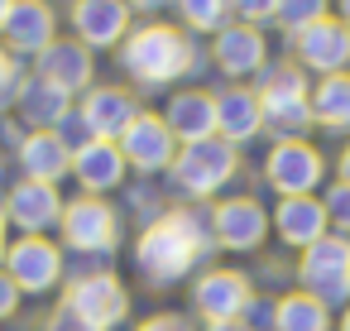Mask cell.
<instances>
[{"label":"cell","instance_id":"cell-3","mask_svg":"<svg viewBox=\"0 0 350 331\" xmlns=\"http://www.w3.org/2000/svg\"><path fill=\"white\" fill-rule=\"evenodd\" d=\"M259 106L264 125L278 130L283 140H297V130L312 125V96H307V72L297 63H278L259 82Z\"/></svg>","mask_w":350,"mask_h":331},{"label":"cell","instance_id":"cell-18","mask_svg":"<svg viewBox=\"0 0 350 331\" xmlns=\"http://www.w3.org/2000/svg\"><path fill=\"white\" fill-rule=\"evenodd\" d=\"M264 58H269V39L254 25H226L211 44V63L226 77H250V72L264 68Z\"/></svg>","mask_w":350,"mask_h":331},{"label":"cell","instance_id":"cell-36","mask_svg":"<svg viewBox=\"0 0 350 331\" xmlns=\"http://www.w3.org/2000/svg\"><path fill=\"white\" fill-rule=\"evenodd\" d=\"M130 10H139V15H159L163 5H173V0H125Z\"/></svg>","mask_w":350,"mask_h":331},{"label":"cell","instance_id":"cell-17","mask_svg":"<svg viewBox=\"0 0 350 331\" xmlns=\"http://www.w3.org/2000/svg\"><path fill=\"white\" fill-rule=\"evenodd\" d=\"M39 77L53 82L58 92H92V77H96V63H92V49L77 44V39H53L44 53H39Z\"/></svg>","mask_w":350,"mask_h":331},{"label":"cell","instance_id":"cell-39","mask_svg":"<svg viewBox=\"0 0 350 331\" xmlns=\"http://www.w3.org/2000/svg\"><path fill=\"white\" fill-rule=\"evenodd\" d=\"M10 10H15V0H0V34H5V20H10Z\"/></svg>","mask_w":350,"mask_h":331},{"label":"cell","instance_id":"cell-41","mask_svg":"<svg viewBox=\"0 0 350 331\" xmlns=\"http://www.w3.org/2000/svg\"><path fill=\"white\" fill-rule=\"evenodd\" d=\"M340 331H350V307H345V317H340Z\"/></svg>","mask_w":350,"mask_h":331},{"label":"cell","instance_id":"cell-21","mask_svg":"<svg viewBox=\"0 0 350 331\" xmlns=\"http://www.w3.org/2000/svg\"><path fill=\"white\" fill-rule=\"evenodd\" d=\"M125 154H120V144H111V140H87L77 154H72V173H77V183L87 187V197H101V192H111V187H120L125 183Z\"/></svg>","mask_w":350,"mask_h":331},{"label":"cell","instance_id":"cell-28","mask_svg":"<svg viewBox=\"0 0 350 331\" xmlns=\"http://www.w3.org/2000/svg\"><path fill=\"white\" fill-rule=\"evenodd\" d=\"M178 15H183V29L192 34H221L230 25V0H173Z\"/></svg>","mask_w":350,"mask_h":331},{"label":"cell","instance_id":"cell-12","mask_svg":"<svg viewBox=\"0 0 350 331\" xmlns=\"http://www.w3.org/2000/svg\"><path fill=\"white\" fill-rule=\"evenodd\" d=\"M120 154H125V163H135L139 173H159V168H173L178 140H173V130L163 125V116L139 111L135 125L120 135Z\"/></svg>","mask_w":350,"mask_h":331},{"label":"cell","instance_id":"cell-31","mask_svg":"<svg viewBox=\"0 0 350 331\" xmlns=\"http://www.w3.org/2000/svg\"><path fill=\"white\" fill-rule=\"evenodd\" d=\"M230 15H240V25H269L278 15V0H230Z\"/></svg>","mask_w":350,"mask_h":331},{"label":"cell","instance_id":"cell-34","mask_svg":"<svg viewBox=\"0 0 350 331\" xmlns=\"http://www.w3.org/2000/svg\"><path fill=\"white\" fill-rule=\"evenodd\" d=\"M135 331H192L183 317H173V312H159V317H149V321H139Z\"/></svg>","mask_w":350,"mask_h":331},{"label":"cell","instance_id":"cell-22","mask_svg":"<svg viewBox=\"0 0 350 331\" xmlns=\"http://www.w3.org/2000/svg\"><path fill=\"white\" fill-rule=\"evenodd\" d=\"M264 130V106H259V92L250 87H230L216 96V135L226 144H245Z\"/></svg>","mask_w":350,"mask_h":331},{"label":"cell","instance_id":"cell-6","mask_svg":"<svg viewBox=\"0 0 350 331\" xmlns=\"http://www.w3.org/2000/svg\"><path fill=\"white\" fill-rule=\"evenodd\" d=\"M264 178H269V187L283 192V197H312V187L326 178V159H321L307 140H278V144L269 149Z\"/></svg>","mask_w":350,"mask_h":331},{"label":"cell","instance_id":"cell-9","mask_svg":"<svg viewBox=\"0 0 350 331\" xmlns=\"http://www.w3.org/2000/svg\"><path fill=\"white\" fill-rule=\"evenodd\" d=\"M5 274L20 293H49L63 278V254L58 245H49L44 235H25L5 250Z\"/></svg>","mask_w":350,"mask_h":331},{"label":"cell","instance_id":"cell-11","mask_svg":"<svg viewBox=\"0 0 350 331\" xmlns=\"http://www.w3.org/2000/svg\"><path fill=\"white\" fill-rule=\"evenodd\" d=\"M63 302H68L82 321H92L96 331L125 321V312H130V297H125V288H120L116 274H87V278H77Z\"/></svg>","mask_w":350,"mask_h":331},{"label":"cell","instance_id":"cell-25","mask_svg":"<svg viewBox=\"0 0 350 331\" xmlns=\"http://www.w3.org/2000/svg\"><path fill=\"white\" fill-rule=\"evenodd\" d=\"M20 163L34 183H58L63 173H72V149L58 140V130H34L20 140Z\"/></svg>","mask_w":350,"mask_h":331},{"label":"cell","instance_id":"cell-23","mask_svg":"<svg viewBox=\"0 0 350 331\" xmlns=\"http://www.w3.org/2000/svg\"><path fill=\"white\" fill-rule=\"evenodd\" d=\"M326 207L317 202V197H283L278 202V211H273V230H278V240L283 245H297V250H307V245H317L321 235H326Z\"/></svg>","mask_w":350,"mask_h":331},{"label":"cell","instance_id":"cell-43","mask_svg":"<svg viewBox=\"0 0 350 331\" xmlns=\"http://www.w3.org/2000/svg\"><path fill=\"white\" fill-rule=\"evenodd\" d=\"M0 259H5V235H0Z\"/></svg>","mask_w":350,"mask_h":331},{"label":"cell","instance_id":"cell-16","mask_svg":"<svg viewBox=\"0 0 350 331\" xmlns=\"http://www.w3.org/2000/svg\"><path fill=\"white\" fill-rule=\"evenodd\" d=\"M5 49L10 53H29V58H39L53 39H58V15H53V5L49 0H15V10H10V20H5Z\"/></svg>","mask_w":350,"mask_h":331},{"label":"cell","instance_id":"cell-32","mask_svg":"<svg viewBox=\"0 0 350 331\" xmlns=\"http://www.w3.org/2000/svg\"><path fill=\"white\" fill-rule=\"evenodd\" d=\"M20 58L10 53V49H0V101H10L15 92H20Z\"/></svg>","mask_w":350,"mask_h":331},{"label":"cell","instance_id":"cell-13","mask_svg":"<svg viewBox=\"0 0 350 331\" xmlns=\"http://www.w3.org/2000/svg\"><path fill=\"white\" fill-rule=\"evenodd\" d=\"M192 302H197V312H202L206 321H240V317L250 312L254 293H250V278H245V274H235V269H211V274L197 278Z\"/></svg>","mask_w":350,"mask_h":331},{"label":"cell","instance_id":"cell-37","mask_svg":"<svg viewBox=\"0 0 350 331\" xmlns=\"http://www.w3.org/2000/svg\"><path fill=\"white\" fill-rule=\"evenodd\" d=\"M206 331H254V326H245V321H211Z\"/></svg>","mask_w":350,"mask_h":331},{"label":"cell","instance_id":"cell-1","mask_svg":"<svg viewBox=\"0 0 350 331\" xmlns=\"http://www.w3.org/2000/svg\"><path fill=\"white\" fill-rule=\"evenodd\" d=\"M197 63H202V53H197L192 34H183L173 25H159V20L130 29V39L120 44V68L139 87H173L178 77L197 72Z\"/></svg>","mask_w":350,"mask_h":331},{"label":"cell","instance_id":"cell-29","mask_svg":"<svg viewBox=\"0 0 350 331\" xmlns=\"http://www.w3.org/2000/svg\"><path fill=\"white\" fill-rule=\"evenodd\" d=\"M326 15H331V0H278L273 25H283L288 34H302L307 25H317V20H326Z\"/></svg>","mask_w":350,"mask_h":331},{"label":"cell","instance_id":"cell-26","mask_svg":"<svg viewBox=\"0 0 350 331\" xmlns=\"http://www.w3.org/2000/svg\"><path fill=\"white\" fill-rule=\"evenodd\" d=\"M312 120L326 130H350V72L321 77L312 92Z\"/></svg>","mask_w":350,"mask_h":331},{"label":"cell","instance_id":"cell-27","mask_svg":"<svg viewBox=\"0 0 350 331\" xmlns=\"http://www.w3.org/2000/svg\"><path fill=\"white\" fill-rule=\"evenodd\" d=\"M273 331H331V312L312 293H288L273 307Z\"/></svg>","mask_w":350,"mask_h":331},{"label":"cell","instance_id":"cell-35","mask_svg":"<svg viewBox=\"0 0 350 331\" xmlns=\"http://www.w3.org/2000/svg\"><path fill=\"white\" fill-rule=\"evenodd\" d=\"M15 307H20V288L10 283V274H0V321H5Z\"/></svg>","mask_w":350,"mask_h":331},{"label":"cell","instance_id":"cell-20","mask_svg":"<svg viewBox=\"0 0 350 331\" xmlns=\"http://www.w3.org/2000/svg\"><path fill=\"white\" fill-rule=\"evenodd\" d=\"M163 125L183 144L216 140V96L211 92H173L168 96V111H163Z\"/></svg>","mask_w":350,"mask_h":331},{"label":"cell","instance_id":"cell-8","mask_svg":"<svg viewBox=\"0 0 350 331\" xmlns=\"http://www.w3.org/2000/svg\"><path fill=\"white\" fill-rule=\"evenodd\" d=\"M68 25L77 29V44L116 49L135 29V10L125 5V0H72V5H68Z\"/></svg>","mask_w":350,"mask_h":331},{"label":"cell","instance_id":"cell-2","mask_svg":"<svg viewBox=\"0 0 350 331\" xmlns=\"http://www.w3.org/2000/svg\"><path fill=\"white\" fill-rule=\"evenodd\" d=\"M211 250L206 240V226L192 216V211H168L163 221H154L139 245H135V264L149 283H178L202 254Z\"/></svg>","mask_w":350,"mask_h":331},{"label":"cell","instance_id":"cell-5","mask_svg":"<svg viewBox=\"0 0 350 331\" xmlns=\"http://www.w3.org/2000/svg\"><path fill=\"white\" fill-rule=\"evenodd\" d=\"M302 293H312L317 302H345L350 297V235H321L317 245L302 250L297 264Z\"/></svg>","mask_w":350,"mask_h":331},{"label":"cell","instance_id":"cell-40","mask_svg":"<svg viewBox=\"0 0 350 331\" xmlns=\"http://www.w3.org/2000/svg\"><path fill=\"white\" fill-rule=\"evenodd\" d=\"M336 10H340V15H336V20H340V25H345V29H350V0H336Z\"/></svg>","mask_w":350,"mask_h":331},{"label":"cell","instance_id":"cell-7","mask_svg":"<svg viewBox=\"0 0 350 331\" xmlns=\"http://www.w3.org/2000/svg\"><path fill=\"white\" fill-rule=\"evenodd\" d=\"M63 240L82 254H106L120 245V216L101 202V197H77L63 207Z\"/></svg>","mask_w":350,"mask_h":331},{"label":"cell","instance_id":"cell-15","mask_svg":"<svg viewBox=\"0 0 350 331\" xmlns=\"http://www.w3.org/2000/svg\"><path fill=\"white\" fill-rule=\"evenodd\" d=\"M63 207H68V202L58 197L53 183H34V178H25V183L5 197V221L20 226L25 235H44L49 226L63 221Z\"/></svg>","mask_w":350,"mask_h":331},{"label":"cell","instance_id":"cell-4","mask_svg":"<svg viewBox=\"0 0 350 331\" xmlns=\"http://www.w3.org/2000/svg\"><path fill=\"white\" fill-rule=\"evenodd\" d=\"M240 159H235V144H226L221 135L216 140H202V144H183L178 159H173V183L187 192V197H211L221 192L230 178H235Z\"/></svg>","mask_w":350,"mask_h":331},{"label":"cell","instance_id":"cell-33","mask_svg":"<svg viewBox=\"0 0 350 331\" xmlns=\"http://www.w3.org/2000/svg\"><path fill=\"white\" fill-rule=\"evenodd\" d=\"M49 331H96V326H92V321H82V317H77V312L63 302V307L49 317Z\"/></svg>","mask_w":350,"mask_h":331},{"label":"cell","instance_id":"cell-30","mask_svg":"<svg viewBox=\"0 0 350 331\" xmlns=\"http://www.w3.org/2000/svg\"><path fill=\"white\" fill-rule=\"evenodd\" d=\"M321 207H326V221H331L340 235H350V183H336Z\"/></svg>","mask_w":350,"mask_h":331},{"label":"cell","instance_id":"cell-10","mask_svg":"<svg viewBox=\"0 0 350 331\" xmlns=\"http://www.w3.org/2000/svg\"><path fill=\"white\" fill-rule=\"evenodd\" d=\"M293 49H297V68L302 72L312 68L321 77H336V72L350 68V29L336 15H326V20L307 25L302 34H293Z\"/></svg>","mask_w":350,"mask_h":331},{"label":"cell","instance_id":"cell-24","mask_svg":"<svg viewBox=\"0 0 350 331\" xmlns=\"http://www.w3.org/2000/svg\"><path fill=\"white\" fill-rule=\"evenodd\" d=\"M15 106H20V120H25V125H34V130H58V125L72 116V96H68V92H58V87H53V82H44V77L20 82Z\"/></svg>","mask_w":350,"mask_h":331},{"label":"cell","instance_id":"cell-19","mask_svg":"<svg viewBox=\"0 0 350 331\" xmlns=\"http://www.w3.org/2000/svg\"><path fill=\"white\" fill-rule=\"evenodd\" d=\"M264 230H269V216L254 197H230L211 211V235L226 250H259Z\"/></svg>","mask_w":350,"mask_h":331},{"label":"cell","instance_id":"cell-14","mask_svg":"<svg viewBox=\"0 0 350 331\" xmlns=\"http://www.w3.org/2000/svg\"><path fill=\"white\" fill-rule=\"evenodd\" d=\"M77 116H82V125H87L92 140H111V144H116V140L135 125L139 101H135L125 87H92Z\"/></svg>","mask_w":350,"mask_h":331},{"label":"cell","instance_id":"cell-42","mask_svg":"<svg viewBox=\"0 0 350 331\" xmlns=\"http://www.w3.org/2000/svg\"><path fill=\"white\" fill-rule=\"evenodd\" d=\"M5 226H10V221H5V211H0V235H5Z\"/></svg>","mask_w":350,"mask_h":331},{"label":"cell","instance_id":"cell-38","mask_svg":"<svg viewBox=\"0 0 350 331\" xmlns=\"http://www.w3.org/2000/svg\"><path fill=\"white\" fill-rule=\"evenodd\" d=\"M336 168H340V183H350V144L340 149V163H336Z\"/></svg>","mask_w":350,"mask_h":331}]
</instances>
